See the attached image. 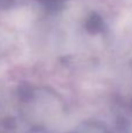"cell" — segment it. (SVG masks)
<instances>
[{"instance_id": "obj_2", "label": "cell", "mask_w": 132, "mask_h": 133, "mask_svg": "<svg viewBox=\"0 0 132 133\" xmlns=\"http://www.w3.org/2000/svg\"><path fill=\"white\" fill-rule=\"evenodd\" d=\"M36 1L41 4V6L46 11L56 13V12H60L64 8L67 0H36Z\"/></svg>"}, {"instance_id": "obj_4", "label": "cell", "mask_w": 132, "mask_h": 133, "mask_svg": "<svg viewBox=\"0 0 132 133\" xmlns=\"http://www.w3.org/2000/svg\"><path fill=\"white\" fill-rule=\"evenodd\" d=\"M14 0H0V8H7L13 4Z\"/></svg>"}, {"instance_id": "obj_1", "label": "cell", "mask_w": 132, "mask_h": 133, "mask_svg": "<svg viewBox=\"0 0 132 133\" xmlns=\"http://www.w3.org/2000/svg\"><path fill=\"white\" fill-rule=\"evenodd\" d=\"M105 23L103 21L102 16H100L98 14L93 13L85 21V28L88 32L93 33V34H97L104 30Z\"/></svg>"}, {"instance_id": "obj_3", "label": "cell", "mask_w": 132, "mask_h": 133, "mask_svg": "<svg viewBox=\"0 0 132 133\" xmlns=\"http://www.w3.org/2000/svg\"><path fill=\"white\" fill-rule=\"evenodd\" d=\"M15 124L12 119H6L0 124V133H12Z\"/></svg>"}]
</instances>
